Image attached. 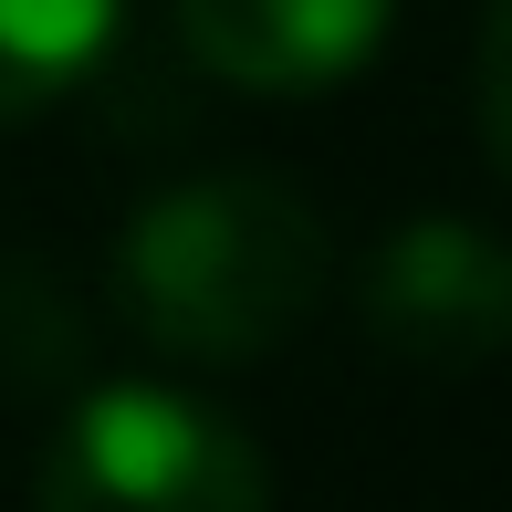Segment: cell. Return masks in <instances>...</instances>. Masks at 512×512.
<instances>
[{"label": "cell", "instance_id": "obj_1", "mask_svg": "<svg viewBox=\"0 0 512 512\" xmlns=\"http://www.w3.org/2000/svg\"><path fill=\"white\" fill-rule=\"evenodd\" d=\"M324 283H335V230L272 168L178 178L115 241V304L178 366H251L293 345Z\"/></svg>", "mask_w": 512, "mask_h": 512}, {"label": "cell", "instance_id": "obj_2", "mask_svg": "<svg viewBox=\"0 0 512 512\" xmlns=\"http://www.w3.org/2000/svg\"><path fill=\"white\" fill-rule=\"evenodd\" d=\"M32 512H272V460L230 408L168 377H115L63 408Z\"/></svg>", "mask_w": 512, "mask_h": 512}, {"label": "cell", "instance_id": "obj_3", "mask_svg": "<svg viewBox=\"0 0 512 512\" xmlns=\"http://www.w3.org/2000/svg\"><path fill=\"white\" fill-rule=\"evenodd\" d=\"M366 335L387 345L418 377H471V366L502 356L512 335V262L481 220H450V209H418L398 220L377 251H366L356 283Z\"/></svg>", "mask_w": 512, "mask_h": 512}, {"label": "cell", "instance_id": "obj_4", "mask_svg": "<svg viewBox=\"0 0 512 512\" xmlns=\"http://www.w3.org/2000/svg\"><path fill=\"white\" fill-rule=\"evenodd\" d=\"M398 0H178V53L230 95H335L377 63Z\"/></svg>", "mask_w": 512, "mask_h": 512}, {"label": "cell", "instance_id": "obj_5", "mask_svg": "<svg viewBox=\"0 0 512 512\" xmlns=\"http://www.w3.org/2000/svg\"><path fill=\"white\" fill-rule=\"evenodd\" d=\"M126 0H0V126H32L115 53Z\"/></svg>", "mask_w": 512, "mask_h": 512}, {"label": "cell", "instance_id": "obj_6", "mask_svg": "<svg viewBox=\"0 0 512 512\" xmlns=\"http://www.w3.org/2000/svg\"><path fill=\"white\" fill-rule=\"evenodd\" d=\"M471 95H481V157H512V115H502V0L481 11V63H471Z\"/></svg>", "mask_w": 512, "mask_h": 512}]
</instances>
